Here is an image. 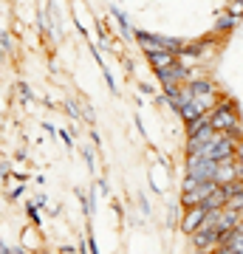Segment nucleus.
I'll return each instance as SVG.
<instances>
[{
  "label": "nucleus",
  "mask_w": 243,
  "mask_h": 254,
  "mask_svg": "<svg viewBox=\"0 0 243 254\" xmlns=\"http://www.w3.org/2000/svg\"><path fill=\"white\" fill-rule=\"evenodd\" d=\"M218 136V130H215V125L209 122V125H204L201 130H195V133H189V153H198L204 144H209L212 138Z\"/></svg>",
  "instance_id": "obj_5"
},
{
  "label": "nucleus",
  "mask_w": 243,
  "mask_h": 254,
  "mask_svg": "<svg viewBox=\"0 0 243 254\" xmlns=\"http://www.w3.org/2000/svg\"><path fill=\"white\" fill-rule=\"evenodd\" d=\"M189 91L195 93L198 99L209 102V96L215 93V85H212V82H192V85H189Z\"/></svg>",
  "instance_id": "obj_7"
},
{
  "label": "nucleus",
  "mask_w": 243,
  "mask_h": 254,
  "mask_svg": "<svg viewBox=\"0 0 243 254\" xmlns=\"http://www.w3.org/2000/svg\"><path fill=\"white\" fill-rule=\"evenodd\" d=\"M235 23V14H226V17H221V23H218V28H221V31H226V28L232 26Z\"/></svg>",
  "instance_id": "obj_10"
},
{
  "label": "nucleus",
  "mask_w": 243,
  "mask_h": 254,
  "mask_svg": "<svg viewBox=\"0 0 243 254\" xmlns=\"http://www.w3.org/2000/svg\"><path fill=\"white\" fill-rule=\"evenodd\" d=\"M175 51H159V54H150V60H153V65H156V71H162V68H167V65H172L175 63Z\"/></svg>",
  "instance_id": "obj_8"
},
{
  "label": "nucleus",
  "mask_w": 243,
  "mask_h": 254,
  "mask_svg": "<svg viewBox=\"0 0 243 254\" xmlns=\"http://www.w3.org/2000/svg\"><path fill=\"white\" fill-rule=\"evenodd\" d=\"M3 51H6V54L11 51V40H9V34H6V31H3Z\"/></svg>",
  "instance_id": "obj_11"
},
{
  "label": "nucleus",
  "mask_w": 243,
  "mask_h": 254,
  "mask_svg": "<svg viewBox=\"0 0 243 254\" xmlns=\"http://www.w3.org/2000/svg\"><path fill=\"white\" fill-rule=\"evenodd\" d=\"M212 116V125H215V130H238V113L232 110V105L226 102V105H221V108H215V113H209Z\"/></svg>",
  "instance_id": "obj_2"
},
{
  "label": "nucleus",
  "mask_w": 243,
  "mask_h": 254,
  "mask_svg": "<svg viewBox=\"0 0 243 254\" xmlns=\"http://www.w3.org/2000/svg\"><path fill=\"white\" fill-rule=\"evenodd\" d=\"M229 14H243V0H232V6H229Z\"/></svg>",
  "instance_id": "obj_9"
},
{
  "label": "nucleus",
  "mask_w": 243,
  "mask_h": 254,
  "mask_svg": "<svg viewBox=\"0 0 243 254\" xmlns=\"http://www.w3.org/2000/svg\"><path fill=\"white\" fill-rule=\"evenodd\" d=\"M218 158H209V155H201V153H189V175L192 178H201V181H215L218 175Z\"/></svg>",
  "instance_id": "obj_1"
},
{
  "label": "nucleus",
  "mask_w": 243,
  "mask_h": 254,
  "mask_svg": "<svg viewBox=\"0 0 243 254\" xmlns=\"http://www.w3.org/2000/svg\"><path fill=\"white\" fill-rule=\"evenodd\" d=\"M207 212H209V209L204 206V203H195V206L187 212V218H184L181 229H184V232H189V235H195V232L201 229V223L207 220Z\"/></svg>",
  "instance_id": "obj_4"
},
{
  "label": "nucleus",
  "mask_w": 243,
  "mask_h": 254,
  "mask_svg": "<svg viewBox=\"0 0 243 254\" xmlns=\"http://www.w3.org/2000/svg\"><path fill=\"white\" fill-rule=\"evenodd\" d=\"M159 76H162L164 85H175V82H181L184 76H187V68L172 63V65H167V68H162V71H159Z\"/></svg>",
  "instance_id": "obj_6"
},
{
  "label": "nucleus",
  "mask_w": 243,
  "mask_h": 254,
  "mask_svg": "<svg viewBox=\"0 0 243 254\" xmlns=\"http://www.w3.org/2000/svg\"><path fill=\"white\" fill-rule=\"evenodd\" d=\"M198 153H201V155H209V158H218V161H221V158H226V155H232V141H229V138H224V136H215L212 141H209V144L201 147Z\"/></svg>",
  "instance_id": "obj_3"
},
{
  "label": "nucleus",
  "mask_w": 243,
  "mask_h": 254,
  "mask_svg": "<svg viewBox=\"0 0 243 254\" xmlns=\"http://www.w3.org/2000/svg\"><path fill=\"white\" fill-rule=\"evenodd\" d=\"M238 232H241V235H243V220H241V223H238Z\"/></svg>",
  "instance_id": "obj_13"
},
{
  "label": "nucleus",
  "mask_w": 243,
  "mask_h": 254,
  "mask_svg": "<svg viewBox=\"0 0 243 254\" xmlns=\"http://www.w3.org/2000/svg\"><path fill=\"white\" fill-rule=\"evenodd\" d=\"M235 155H238V164L243 167V141H238V150H235Z\"/></svg>",
  "instance_id": "obj_12"
}]
</instances>
